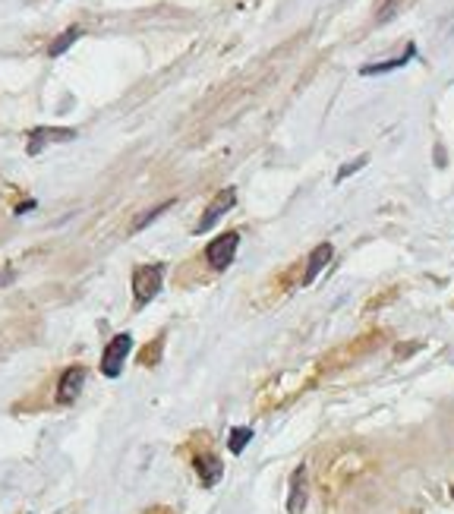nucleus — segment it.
Listing matches in <instances>:
<instances>
[{
    "label": "nucleus",
    "instance_id": "423d86ee",
    "mask_svg": "<svg viewBox=\"0 0 454 514\" xmlns=\"http://www.w3.org/2000/svg\"><path fill=\"white\" fill-rule=\"evenodd\" d=\"M76 139L73 127H36L29 133V155H38L45 146H54V142H70Z\"/></svg>",
    "mask_w": 454,
    "mask_h": 514
},
{
    "label": "nucleus",
    "instance_id": "7ed1b4c3",
    "mask_svg": "<svg viewBox=\"0 0 454 514\" xmlns=\"http://www.w3.org/2000/svg\"><path fill=\"white\" fill-rule=\"evenodd\" d=\"M237 246H240L237 231H227V234L212 240V243L205 246V262H209V269H215V272L227 269V265L233 262V256H237Z\"/></svg>",
    "mask_w": 454,
    "mask_h": 514
},
{
    "label": "nucleus",
    "instance_id": "9b49d317",
    "mask_svg": "<svg viewBox=\"0 0 454 514\" xmlns=\"http://www.w3.org/2000/svg\"><path fill=\"white\" fill-rule=\"evenodd\" d=\"M414 54H417V47L410 45L408 51L401 54V57H395V60H385V64H366L360 73H363V77H382V73H391V70H397V67H408Z\"/></svg>",
    "mask_w": 454,
    "mask_h": 514
},
{
    "label": "nucleus",
    "instance_id": "0eeeda50",
    "mask_svg": "<svg viewBox=\"0 0 454 514\" xmlns=\"http://www.w3.org/2000/svg\"><path fill=\"white\" fill-rule=\"evenodd\" d=\"M363 468V461H360V455H341L338 461L332 464V470H325V489H338L341 483H347L350 477H356V470Z\"/></svg>",
    "mask_w": 454,
    "mask_h": 514
},
{
    "label": "nucleus",
    "instance_id": "a211bd4d",
    "mask_svg": "<svg viewBox=\"0 0 454 514\" xmlns=\"http://www.w3.org/2000/svg\"><path fill=\"white\" fill-rule=\"evenodd\" d=\"M146 514H177V511H170L168 505H155V509H149Z\"/></svg>",
    "mask_w": 454,
    "mask_h": 514
},
{
    "label": "nucleus",
    "instance_id": "4468645a",
    "mask_svg": "<svg viewBox=\"0 0 454 514\" xmlns=\"http://www.w3.org/2000/svg\"><path fill=\"white\" fill-rule=\"evenodd\" d=\"M170 205H174V199H164V202H161V205H155V209L142 211V215H139V218H136V221H133V231H146V228H149V224H151V221H155V218H158V215H161V211H168V209H170Z\"/></svg>",
    "mask_w": 454,
    "mask_h": 514
},
{
    "label": "nucleus",
    "instance_id": "f3484780",
    "mask_svg": "<svg viewBox=\"0 0 454 514\" xmlns=\"http://www.w3.org/2000/svg\"><path fill=\"white\" fill-rule=\"evenodd\" d=\"M13 281H16V272H13V269H4V272H0V287L13 284Z\"/></svg>",
    "mask_w": 454,
    "mask_h": 514
},
{
    "label": "nucleus",
    "instance_id": "dca6fc26",
    "mask_svg": "<svg viewBox=\"0 0 454 514\" xmlns=\"http://www.w3.org/2000/svg\"><path fill=\"white\" fill-rule=\"evenodd\" d=\"M366 161H369L366 155H360V159H356V161L344 164V168L338 170V180H344V177H350V174H354V170H360V168H363V164H366Z\"/></svg>",
    "mask_w": 454,
    "mask_h": 514
},
{
    "label": "nucleus",
    "instance_id": "6e6552de",
    "mask_svg": "<svg viewBox=\"0 0 454 514\" xmlns=\"http://www.w3.org/2000/svg\"><path fill=\"white\" fill-rule=\"evenodd\" d=\"M332 256H335V246H332V243H319V246H315V250L309 252V259H306V272H303L300 284H303V287H306V284H313V281L319 278L322 272L328 269V262H332Z\"/></svg>",
    "mask_w": 454,
    "mask_h": 514
},
{
    "label": "nucleus",
    "instance_id": "20e7f679",
    "mask_svg": "<svg viewBox=\"0 0 454 514\" xmlns=\"http://www.w3.org/2000/svg\"><path fill=\"white\" fill-rule=\"evenodd\" d=\"M233 202H237V190L227 187V190H218L215 199L209 202V209L202 211V218H199V224L192 228V234H205V231H212L218 221H222V215L233 209Z\"/></svg>",
    "mask_w": 454,
    "mask_h": 514
},
{
    "label": "nucleus",
    "instance_id": "39448f33",
    "mask_svg": "<svg viewBox=\"0 0 454 514\" xmlns=\"http://www.w3.org/2000/svg\"><path fill=\"white\" fill-rule=\"evenodd\" d=\"M82 388H86V366H79V363L67 366L57 382V404H73L82 395Z\"/></svg>",
    "mask_w": 454,
    "mask_h": 514
},
{
    "label": "nucleus",
    "instance_id": "2eb2a0df",
    "mask_svg": "<svg viewBox=\"0 0 454 514\" xmlns=\"http://www.w3.org/2000/svg\"><path fill=\"white\" fill-rule=\"evenodd\" d=\"M158 356H161V338L155 341V347H146V354L139 356V363H142V366H149V363H151V366H155Z\"/></svg>",
    "mask_w": 454,
    "mask_h": 514
},
{
    "label": "nucleus",
    "instance_id": "1a4fd4ad",
    "mask_svg": "<svg viewBox=\"0 0 454 514\" xmlns=\"http://www.w3.org/2000/svg\"><path fill=\"white\" fill-rule=\"evenodd\" d=\"M196 474H199V483L202 486H215L218 479H222L224 474V464H222V457L218 455H212V451H205V455H199L196 457Z\"/></svg>",
    "mask_w": 454,
    "mask_h": 514
},
{
    "label": "nucleus",
    "instance_id": "f8f14e48",
    "mask_svg": "<svg viewBox=\"0 0 454 514\" xmlns=\"http://www.w3.org/2000/svg\"><path fill=\"white\" fill-rule=\"evenodd\" d=\"M79 36H82V29H79V26H70V29H67V32H60V36L51 41V47H47V54H51V57H60V54H64L67 47L73 45V41H79Z\"/></svg>",
    "mask_w": 454,
    "mask_h": 514
},
{
    "label": "nucleus",
    "instance_id": "9d476101",
    "mask_svg": "<svg viewBox=\"0 0 454 514\" xmlns=\"http://www.w3.org/2000/svg\"><path fill=\"white\" fill-rule=\"evenodd\" d=\"M306 509V468H297L291 477V499H287V511L303 514Z\"/></svg>",
    "mask_w": 454,
    "mask_h": 514
},
{
    "label": "nucleus",
    "instance_id": "ddd939ff",
    "mask_svg": "<svg viewBox=\"0 0 454 514\" xmlns=\"http://www.w3.org/2000/svg\"><path fill=\"white\" fill-rule=\"evenodd\" d=\"M250 442H253V429L250 427H233L231 438H227V448H231V455H243V448Z\"/></svg>",
    "mask_w": 454,
    "mask_h": 514
},
{
    "label": "nucleus",
    "instance_id": "f257e3e1",
    "mask_svg": "<svg viewBox=\"0 0 454 514\" xmlns=\"http://www.w3.org/2000/svg\"><path fill=\"white\" fill-rule=\"evenodd\" d=\"M161 284H164V265H139V269H133V293L139 306L151 303L161 293Z\"/></svg>",
    "mask_w": 454,
    "mask_h": 514
},
{
    "label": "nucleus",
    "instance_id": "f03ea898",
    "mask_svg": "<svg viewBox=\"0 0 454 514\" xmlns=\"http://www.w3.org/2000/svg\"><path fill=\"white\" fill-rule=\"evenodd\" d=\"M129 351H133V338H129V332L114 334V338L108 341L105 354H101V373H105L108 379H117L120 369H123V363H127Z\"/></svg>",
    "mask_w": 454,
    "mask_h": 514
}]
</instances>
